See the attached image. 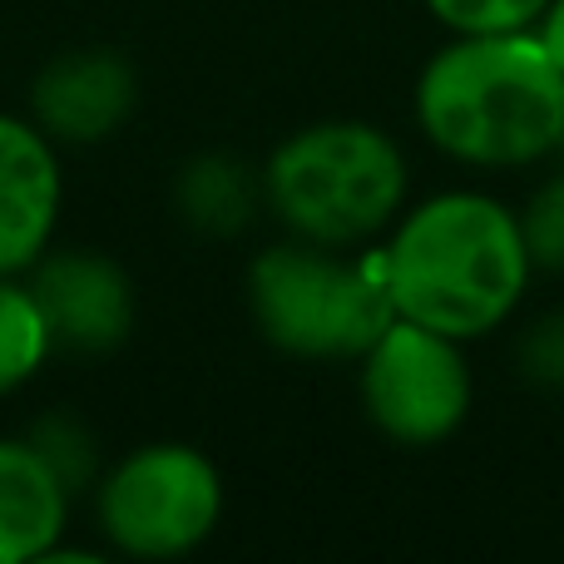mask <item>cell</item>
I'll use <instances>...</instances> for the list:
<instances>
[{"label":"cell","mask_w":564,"mask_h":564,"mask_svg":"<svg viewBox=\"0 0 564 564\" xmlns=\"http://www.w3.org/2000/svg\"><path fill=\"white\" fill-rule=\"evenodd\" d=\"M397 317L480 341L520 317L535 282L520 208L486 188H441L401 208L377 248Z\"/></svg>","instance_id":"obj_1"},{"label":"cell","mask_w":564,"mask_h":564,"mask_svg":"<svg viewBox=\"0 0 564 564\" xmlns=\"http://www.w3.org/2000/svg\"><path fill=\"white\" fill-rule=\"evenodd\" d=\"M416 129L441 159L516 174L564 149V69L535 30L451 35L411 89Z\"/></svg>","instance_id":"obj_2"},{"label":"cell","mask_w":564,"mask_h":564,"mask_svg":"<svg viewBox=\"0 0 564 564\" xmlns=\"http://www.w3.org/2000/svg\"><path fill=\"white\" fill-rule=\"evenodd\" d=\"M263 204L302 243L357 253L381 243L411 204V164L371 119H317L268 154Z\"/></svg>","instance_id":"obj_3"},{"label":"cell","mask_w":564,"mask_h":564,"mask_svg":"<svg viewBox=\"0 0 564 564\" xmlns=\"http://www.w3.org/2000/svg\"><path fill=\"white\" fill-rule=\"evenodd\" d=\"M248 312L268 347L297 361H357L397 322L377 248L273 243L248 263Z\"/></svg>","instance_id":"obj_4"},{"label":"cell","mask_w":564,"mask_h":564,"mask_svg":"<svg viewBox=\"0 0 564 564\" xmlns=\"http://www.w3.org/2000/svg\"><path fill=\"white\" fill-rule=\"evenodd\" d=\"M109 550L129 560H184L224 520V476L188 441H149L95 480Z\"/></svg>","instance_id":"obj_5"},{"label":"cell","mask_w":564,"mask_h":564,"mask_svg":"<svg viewBox=\"0 0 564 564\" xmlns=\"http://www.w3.org/2000/svg\"><path fill=\"white\" fill-rule=\"evenodd\" d=\"M357 397L377 436L406 451H431L460 436L476 406L466 341L397 317L357 357Z\"/></svg>","instance_id":"obj_6"},{"label":"cell","mask_w":564,"mask_h":564,"mask_svg":"<svg viewBox=\"0 0 564 564\" xmlns=\"http://www.w3.org/2000/svg\"><path fill=\"white\" fill-rule=\"evenodd\" d=\"M40 312L50 322L55 351L105 357L134 327V282L115 258L95 248H59L25 273Z\"/></svg>","instance_id":"obj_7"},{"label":"cell","mask_w":564,"mask_h":564,"mask_svg":"<svg viewBox=\"0 0 564 564\" xmlns=\"http://www.w3.org/2000/svg\"><path fill=\"white\" fill-rule=\"evenodd\" d=\"M65 204L55 139L20 115H0V278H25L50 253Z\"/></svg>","instance_id":"obj_8"},{"label":"cell","mask_w":564,"mask_h":564,"mask_svg":"<svg viewBox=\"0 0 564 564\" xmlns=\"http://www.w3.org/2000/svg\"><path fill=\"white\" fill-rule=\"evenodd\" d=\"M139 79L119 50H65L30 79V119L55 144H105L129 124Z\"/></svg>","instance_id":"obj_9"},{"label":"cell","mask_w":564,"mask_h":564,"mask_svg":"<svg viewBox=\"0 0 564 564\" xmlns=\"http://www.w3.org/2000/svg\"><path fill=\"white\" fill-rule=\"evenodd\" d=\"M69 496L30 436H0V564H45L65 540Z\"/></svg>","instance_id":"obj_10"},{"label":"cell","mask_w":564,"mask_h":564,"mask_svg":"<svg viewBox=\"0 0 564 564\" xmlns=\"http://www.w3.org/2000/svg\"><path fill=\"white\" fill-rule=\"evenodd\" d=\"M174 204L184 224L204 234H243L263 204V169H248L234 154H198L178 169Z\"/></svg>","instance_id":"obj_11"},{"label":"cell","mask_w":564,"mask_h":564,"mask_svg":"<svg viewBox=\"0 0 564 564\" xmlns=\"http://www.w3.org/2000/svg\"><path fill=\"white\" fill-rule=\"evenodd\" d=\"M55 357V337L25 278H0V397L20 391Z\"/></svg>","instance_id":"obj_12"},{"label":"cell","mask_w":564,"mask_h":564,"mask_svg":"<svg viewBox=\"0 0 564 564\" xmlns=\"http://www.w3.org/2000/svg\"><path fill=\"white\" fill-rule=\"evenodd\" d=\"M25 436L45 451V460L65 476L69 490H85L89 480H99V441L79 416H69V411H50V416H40Z\"/></svg>","instance_id":"obj_13"},{"label":"cell","mask_w":564,"mask_h":564,"mask_svg":"<svg viewBox=\"0 0 564 564\" xmlns=\"http://www.w3.org/2000/svg\"><path fill=\"white\" fill-rule=\"evenodd\" d=\"M520 234H525L535 273L564 278V169L530 188V198L520 204Z\"/></svg>","instance_id":"obj_14"},{"label":"cell","mask_w":564,"mask_h":564,"mask_svg":"<svg viewBox=\"0 0 564 564\" xmlns=\"http://www.w3.org/2000/svg\"><path fill=\"white\" fill-rule=\"evenodd\" d=\"M451 35H500V30H535L550 0H421Z\"/></svg>","instance_id":"obj_15"},{"label":"cell","mask_w":564,"mask_h":564,"mask_svg":"<svg viewBox=\"0 0 564 564\" xmlns=\"http://www.w3.org/2000/svg\"><path fill=\"white\" fill-rule=\"evenodd\" d=\"M516 371L540 391H564V307L540 312L520 327Z\"/></svg>","instance_id":"obj_16"},{"label":"cell","mask_w":564,"mask_h":564,"mask_svg":"<svg viewBox=\"0 0 564 564\" xmlns=\"http://www.w3.org/2000/svg\"><path fill=\"white\" fill-rule=\"evenodd\" d=\"M535 40L550 50V59L564 69V0H550L545 15L535 20Z\"/></svg>","instance_id":"obj_17"}]
</instances>
